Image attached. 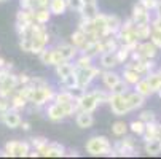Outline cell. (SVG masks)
<instances>
[{"label":"cell","mask_w":161,"mask_h":159,"mask_svg":"<svg viewBox=\"0 0 161 159\" xmlns=\"http://www.w3.org/2000/svg\"><path fill=\"white\" fill-rule=\"evenodd\" d=\"M85 3H96V0H83Z\"/></svg>","instance_id":"56"},{"label":"cell","mask_w":161,"mask_h":159,"mask_svg":"<svg viewBox=\"0 0 161 159\" xmlns=\"http://www.w3.org/2000/svg\"><path fill=\"white\" fill-rule=\"evenodd\" d=\"M10 102H11V108L13 110H16V111H21V110H24L26 108V105H27V99L26 97H22L19 93H18V91H16V93L10 97Z\"/></svg>","instance_id":"25"},{"label":"cell","mask_w":161,"mask_h":159,"mask_svg":"<svg viewBox=\"0 0 161 159\" xmlns=\"http://www.w3.org/2000/svg\"><path fill=\"white\" fill-rule=\"evenodd\" d=\"M75 70H77V67H75V64H70V61H65V62L56 65V75H58L59 78H64V77H67V75H70V73L75 72Z\"/></svg>","instance_id":"23"},{"label":"cell","mask_w":161,"mask_h":159,"mask_svg":"<svg viewBox=\"0 0 161 159\" xmlns=\"http://www.w3.org/2000/svg\"><path fill=\"white\" fill-rule=\"evenodd\" d=\"M74 100H77V99L72 94V91H69V89L56 93V96H54V102H58V103H69V102H74Z\"/></svg>","instance_id":"33"},{"label":"cell","mask_w":161,"mask_h":159,"mask_svg":"<svg viewBox=\"0 0 161 159\" xmlns=\"http://www.w3.org/2000/svg\"><path fill=\"white\" fill-rule=\"evenodd\" d=\"M134 91L136 93H139V94H142L144 97H148V96H152L153 94V91H152V86H150V83L147 81V78L144 77L137 84H134Z\"/></svg>","instance_id":"27"},{"label":"cell","mask_w":161,"mask_h":159,"mask_svg":"<svg viewBox=\"0 0 161 159\" xmlns=\"http://www.w3.org/2000/svg\"><path fill=\"white\" fill-rule=\"evenodd\" d=\"M67 5H69V8H70V10L80 13L81 8H83V5H85V2H83V0H67Z\"/></svg>","instance_id":"45"},{"label":"cell","mask_w":161,"mask_h":159,"mask_svg":"<svg viewBox=\"0 0 161 159\" xmlns=\"http://www.w3.org/2000/svg\"><path fill=\"white\" fill-rule=\"evenodd\" d=\"M34 87V86H32ZM54 96L56 93L51 89L50 84L47 86H40V87H34L32 93H31V97H29V102L35 107H42L45 103H48L51 100H54Z\"/></svg>","instance_id":"3"},{"label":"cell","mask_w":161,"mask_h":159,"mask_svg":"<svg viewBox=\"0 0 161 159\" xmlns=\"http://www.w3.org/2000/svg\"><path fill=\"white\" fill-rule=\"evenodd\" d=\"M145 78H147V81H148V83H150V86H152L153 94H155V93H158V91L161 89V77H159V73H158V72H152V73L145 75Z\"/></svg>","instance_id":"34"},{"label":"cell","mask_w":161,"mask_h":159,"mask_svg":"<svg viewBox=\"0 0 161 159\" xmlns=\"http://www.w3.org/2000/svg\"><path fill=\"white\" fill-rule=\"evenodd\" d=\"M19 48H21L22 51H26V53H32V48H34L32 38H29V37L21 38V40H19Z\"/></svg>","instance_id":"40"},{"label":"cell","mask_w":161,"mask_h":159,"mask_svg":"<svg viewBox=\"0 0 161 159\" xmlns=\"http://www.w3.org/2000/svg\"><path fill=\"white\" fill-rule=\"evenodd\" d=\"M32 41H34V48L32 53L34 54H40L47 45L50 41V34L45 27V24H38V22H34V34H32Z\"/></svg>","instance_id":"2"},{"label":"cell","mask_w":161,"mask_h":159,"mask_svg":"<svg viewBox=\"0 0 161 159\" xmlns=\"http://www.w3.org/2000/svg\"><path fill=\"white\" fill-rule=\"evenodd\" d=\"M38 153H40V156H45V157H62V156H65V148H64V145H61L58 142H48L47 145L38 148Z\"/></svg>","instance_id":"10"},{"label":"cell","mask_w":161,"mask_h":159,"mask_svg":"<svg viewBox=\"0 0 161 159\" xmlns=\"http://www.w3.org/2000/svg\"><path fill=\"white\" fill-rule=\"evenodd\" d=\"M65 156H70V157H72V156H75V157H77V156H78V153H77V151H69V153H65Z\"/></svg>","instance_id":"55"},{"label":"cell","mask_w":161,"mask_h":159,"mask_svg":"<svg viewBox=\"0 0 161 159\" xmlns=\"http://www.w3.org/2000/svg\"><path fill=\"white\" fill-rule=\"evenodd\" d=\"M7 127H10V129H16V127H19L21 126V123H22V119H21V116H19V111H16V110H13V108H10L8 111H5V115H3V121H2Z\"/></svg>","instance_id":"13"},{"label":"cell","mask_w":161,"mask_h":159,"mask_svg":"<svg viewBox=\"0 0 161 159\" xmlns=\"http://www.w3.org/2000/svg\"><path fill=\"white\" fill-rule=\"evenodd\" d=\"M88 41V35L83 32V30H75L74 34H72V37H70V43L74 45V46H77L78 48V51H80V48H83L85 46V43Z\"/></svg>","instance_id":"28"},{"label":"cell","mask_w":161,"mask_h":159,"mask_svg":"<svg viewBox=\"0 0 161 159\" xmlns=\"http://www.w3.org/2000/svg\"><path fill=\"white\" fill-rule=\"evenodd\" d=\"M94 124V116H93V113L91 111H83L80 110L77 113V126L80 129H88Z\"/></svg>","instance_id":"16"},{"label":"cell","mask_w":161,"mask_h":159,"mask_svg":"<svg viewBox=\"0 0 161 159\" xmlns=\"http://www.w3.org/2000/svg\"><path fill=\"white\" fill-rule=\"evenodd\" d=\"M142 139L144 142H150V140H155V139H159L158 135V123H148L145 126V132L142 134Z\"/></svg>","instance_id":"24"},{"label":"cell","mask_w":161,"mask_h":159,"mask_svg":"<svg viewBox=\"0 0 161 159\" xmlns=\"http://www.w3.org/2000/svg\"><path fill=\"white\" fill-rule=\"evenodd\" d=\"M102 83H104V86L110 91V89H113L115 86H117L120 81H121V77L117 73V72H113V69L112 70H104L102 72Z\"/></svg>","instance_id":"14"},{"label":"cell","mask_w":161,"mask_h":159,"mask_svg":"<svg viewBox=\"0 0 161 159\" xmlns=\"http://www.w3.org/2000/svg\"><path fill=\"white\" fill-rule=\"evenodd\" d=\"M115 53H117V59H118L120 64H126L128 59L131 57V50L128 46H125V45H120V48Z\"/></svg>","instance_id":"38"},{"label":"cell","mask_w":161,"mask_h":159,"mask_svg":"<svg viewBox=\"0 0 161 159\" xmlns=\"http://www.w3.org/2000/svg\"><path fill=\"white\" fill-rule=\"evenodd\" d=\"M150 41H153L155 46H156L158 50H161V29H153V30H152Z\"/></svg>","instance_id":"44"},{"label":"cell","mask_w":161,"mask_h":159,"mask_svg":"<svg viewBox=\"0 0 161 159\" xmlns=\"http://www.w3.org/2000/svg\"><path fill=\"white\" fill-rule=\"evenodd\" d=\"M80 13H81V18H86V19H94V18L99 14L97 3H85Z\"/></svg>","instance_id":"29"},{"label":"cell","mask_w":161,"mask_h":159,"mask_svg":"<svg viewBox=\"0 0 161 159\" xmlns=\"http://www.w3.org/2000/svg\"><path fill=\"white\" fill-rule=\"evenodd\" d=\"M35 7L38 8H48L50 7V0H35Z\"/></svg>","instance_id":"51"},{"label":"cell","mask_w":161,"mask_h":159,"mask_svg":"<svg viewBox=\"0 0 161 159\" xmlns=\"http://www.w3.org/2000/svg\"><path fill=\"white\" fill-rule=\"evenodd\" d=\"M21 127L24 129V130H31V123H27V121H22V123H21Z\"/></svg>","instance_id":"53"},{"label":"cell","mask_w":161,"mask_h":159,"mask_svg":"<svg viewBox=\"0 0 161 159\" xmlns=\"http://www.w3.org/2000/svg\"><path fill=\"white\" fill-rule=\"evenodd\" d=\"M16 22L19 24H32L35 22V10H19L16 14Z\"/></svg>","instance_id":"20"},{"label":"cell","mask_w":161,"mask_h":159,"mask_svg":"<svg viewBox=\"0 0 161 159\" xmlns=\"http://www.w3.org/2000/svg\"><path fill=\"white\" fill-rule=\"evenodd\" d=\"M5 65H7V61H5L3 57H0V69H3Z\"/></svg>","instance_id":"54"},{"label":"cell","mask_w":161,"mask_h":159,"mask_svg":"<svg viewBox=\"0 0 161 159\" xmlns=\"http://www.w3.org/2000/svg\"><path fill=\"white\" fill-rule=\"evenodd\" d=\"M113 150H115V153H117V156H137L134 139L126 137V135H125V140H118L113 145Z\"/></svg>","instance_id":"8"},{"label":"cell","mask_w":161,"mask_h":159,"mask_svg":"<svg viewBox=\"0 0 161 159\" xmlns=\"http://www.w3.org/2000/svg\"><path fill=\"white\" fill-rule=\"evenodd\" d=\"M40 61H42V64H45V65H51V57H53V48L51 50H48V48H45L40 54Z\"/></svg>","instance_id":"42"},{"label":"cell","mask_w":161,"mask_h":159,"mask_svg":"<svg viewBox=\"0 0 161 159\" xmlns=\"http://www.w3.org/2000/svg\"><path fill=\"white\" fill-rule=\"evenodd\" d=\"M75 72H77V77H78V87H83V89H86L94 78L102 75V70L94 67V65L88 67V69H77Z\"/></svg>","instance_id":"7"},{"label":"cell","mask_w":161,"mask_h":159,"mask_svg":"<svg viewBox=\"0 0 161 159\" xmlns=\"http://www.w3.org/2000/svg\"><path fill=\"white\" fill-rule=\"evenodd\" d=\"M31 143L22 142V140H11L5 145V151L10 157H26L31 153Z\"/></svg>","instance_id":"6"},{"label":"cell","mask_w":161,"mask_h":159,"mask_svg":"<svg viewBox=\"0 0 161 159\" xmlns=\"http://www.w3.org/2000/svg\"><path fill=\"white\" fill-rule=\"evenodd\" d=\"M0 2H3V0H0Z\"/></svg>","instance_id":"59"},{"label":"cell","mask_w":161,"mask_h":159,"mask_svg":"<svg viewBox=\"0 0 161 159\" xmlns=\"http://www.w3.org/2000/svg\"><path fill=\"white\" fill-rule=\"evenodd\" d=\"M145 126H147V124H145L142 119H134V121L129 123V129H131V132L136 134V135H141V137H142V134L145 132Z\"/></svg>","instance_id":"37"},{"label":"cell","mask_w":161,"mask_h":159,"mask_svg":"<svg viewBox=\"0 0 161 159\" xmlns=\"http://www.w3.org/2000/svg\"><path fill=\"white\" fill-rule=\"evenodd\" d=\"M51 11L50 8H38L35 10V22H38V24H48L50 19H51Z\"/></svg>","instance_id":"32"},{"label":"cell","mask_w":161,"mask_h":159,"mask_svg":"<svg viewBox=\"0 0 161 159\" xmlns=\"http://www.w3.org/2000/svg\"><path fill=\"white\" fill-rule=\"evenodd\" d=\"M56 50L62 54V57L65 61H72L78 54V48L74 46L72 43H61V45H58V46H56Z\"/></svg>","instance_id":"17"},{"label":"cell","mask_w":161,"mask_h":159,"mask_svg":"<svg viewBox=\"0 0 161 159\" xmlns=\"http://www.w3.org/2000/svg\"><path fill=\"white\" fill-rule=\"evenodd\" d=\"M86 151L91 156H117L113 145L104 135H94L86 142Z\"/></svg>","instance_id":"1"},{"label":"cell","mask_w":161,"mask_h":159,"mask_svg":"<svg viewBox=\"0 0 161 159\" xmlns=\"http://www.w3.org/2000/svg\"><path fill=\"white\" fill-rule=\"evenodd\" d=\"M158 54V48L155 46L153 41H144L139 43L134 51H131V59L132 61H144V59H155Z\"/></svg>","instance_id":"4"},{"label":"cell","mask_w":161,"mask_h":159,"mask_svg":"<svg viewBox=\"0 0 161 159\" xmlns=\"http://www.w3.org/2000/svg\"><path fill=\"white\" fill-rule=\"evenodd\" d=\"M31 86H34V87H40V86H47L48 84V81L47 80H43V78H38V77H32L31 78V83H29Z\"/></svg>","instance_id":"49"},{"label":"cell","mask_w":161,"mask_h":159,"mask_svg":"<svg viewBox=\"0 0 161 159\" xmlns=\"http://www.w3.org/2000/svg\"><path fill=\"white\" fill-rule=\"evenodd\" d=\"M117 65H120L118 59H117V53L110 51V53H102L101 54V67L105 70H112Z\"/></svg>","instance_id":"15"},{"label":"cell","mask_w":161,"mask_h":159,"mask_svg":"<svg viewBox=\"0 0 161 159\" xmlns=\"http://www.w3.org/2000/svg\"><path fill=\"white\" fill-rule=\"evenodd\" d=\"M50 11L54 14V16H61L65 13V10L69 8L67 5V0H50Z\"/></svg>","instance_id":"22"},{"label":"cell","mask_w":161,"mask_h":159,"mask_svg":"<svg viewBox=\"0 0 161 159\" xmlns=\"http://www.w3.org/2000/svg\"><path fill=\"white\" fill-rule=\"evenodd\" d=\"M139 119H142L145 124L155 123V121H156V115H155V111H152V110H144V111H141Z\"/></svg>","instance_id":"39"},{"label":"cell","mask_w":161,"mask_h":159,"mask_svg":"<svg viewBox=\"0 0 161 159\" xmlns=\"http://www.w3.org/2000/svg\"><path fill=\"white\" fill-rule=\"evenodd\" d=\"M128 93L125 94H110V99H108V103H110V108H112V113L117 116H123V115H128L131 111L129 105H128V97H126Z\"/></svg>","instance_id":"5"},{"label":"cell","mask_w":161,"mask_h":159,"mask_svg":"<svg viewBox=\"0 0 161 159\" xmlns=\"http://www.w3.org/2000/svg\"><path fill=\"white\" fill-rule=\"evenodd\" d=\"M132 21L136 24H147V22H152V18H150V11L142 7L139 2H137L134 7H132V14H131Z\"/></svg>","instance_id":"11"},{"label":"cell","mask_w":161,"mask_h":159,"mask_svg":"<svg viewBox=\"0 0 161 159\" xmlns=\"http://www.w3.org/2000/svg\"><path fill=\"white\" fill-rule=\"evenodd\" d=\"M29 140H31V145H32L34 150H38V148H42L43 145L48 143V139H47V137H31Z\"/></svg>","instance_id":"43"},{"label":"cell","mask_w":161,"mask_h":159,"mask_svg":"<svg viewBox=\"0 0 161 159\" xmlns=\"http://www.w3.org/2000/svg\"><path fill=\"white\" fill-rule=\"evenodd\" d=\"M159 140H161V139H159Z\"/></svg>","instance_id":"60"},{"label":"cell","mask_w":161,"mask_h":159,"mask_svg":"<svg viewBox=\"0 0 161 159\" xmlns=\"http://www.w3.org/2000/svg\"><path fill=\"white\" fill-rule=\"evenodd\" d=\"M139 3L142 7H145L148 11H155L156 8V3H158V0H139Z\"/></svg>","instance_id":"48"},{"label":"cell","mask_w":161,"mask_h":159,"mask_svg":"<svg viewBox=\"0 0 161 159\" xmlns=\"http://www.w3.org/2000/svg\"><path fill=\"white\" fill-rule=\"evenodd\" d=\"M62 62H65V59L62 57V54L56 50V48H53V57H51V65H59V64H62Z\"/></svg>","instance_id":"46"},{"label":"cell","mask_w":161,"mask_h":159,"mask_svg":"<svg viewBox=\"0 0 161 159\" xmlns=\"http://www.w3.org/2000/svg\"><path fill=\"white\" fill-rule=\"evenodd\" d=\"M145 153L148 156H158L161 153V140L159 139H155V140H150V142H145V146H144Z\"/></svg>","instance_id":"30"},{"label":"cell","mask_w":161,"mask_h":159,"mask_svg":"<svg viewBox=\"0 0 161 159\" xmlns=\"http://www.w3.org/2000/svg\"><path fill=\"white\" fill-rule=\"evenodd\" d=\"M155 16L161 18V0H158V3H156V8H155Z\"/></svg>","instance_id":"52"},{"label":"cell","mask_w":161,"mask_h":159,"mask_svg":"<svg viewBox=\"0 0 161 159\" xmlns=\"http://www.w3.org/2000/svg\"><path fill=\"white\" fill-rule=\"evenodd\" d=\"M31 78H32V77H29V75H26V73H19V75H18V81H19V86L29 84V83H31Z\"/></svg>","instance_id":"50"},{"label":"cell","mask_w":161,"mask_h":159,"mask_svg":"<svg viewBox=\"0 0 161 159\" xmlns=\"http://www.w3.org/2000/svg\"><path fill=\"white\" fill-rule=\"evenodd\" d=\"M47 115H48V118H50L51 121H54V123L62 121L64 118H67V116H69V115H67L65 107H64L62 103H58V102H54V103H51V105L48 107Z\"/></svg>","instance_id":"12"},{"label":"cell","mask_w":161,"mask_h":159,"mask_svg":"<svg viewBox=\"0 0 161 159\" xmlns=\"http://www.w3.org/2000/svg\"><path fill=\"white\" fill-rule=\"evenodd\" d=\"M61 84L69 89V91H72L75 87H78V77H77V72H72L70 75H67L64 78H61Z\"/></svg>","instance_id":"31"},{"label":"cell","mask_w":161,"mask_h":159,"mask_svg":"<svg viewBox=\"0 0 161 159\" xmlns=\"http://www.w3.org/2000/svg\"><path fill=\"white\" fill-rule=\"evenodd\" d=\"M158 73H159V77H161V69H159V70H158Z\"/></svg>","instance_id":"58"},{"label":"cell","mask_w":161,"mask_h":159,"mask_svg":"<svg viewBox=\"0 0 161 159\" xmlns=\"http://www.w3.org/2000/svg\"><path fill=\"white\" fill-rule=\"evenodd\" d=\"M126 97H128V105H129V108H131V111H134V110H137V108H141L144 103H145V99L147 97H144L142 94H139V93H136V91H129V93L126 94Z\"/></svg>","instance_id":"18"},{"label":"cell","mask_w":161,"mask_h":159,"mask_svg":"<svg viewBox=\"0 0 161 159\" xmlns=\"http://www.w3.org/2000/svg\"><path fill=\"white\" fill-rule=\"evenodd\" d=\"M134 30H136L137 37H139V40H147V38H150L153 27H152L150 22H147V24H136Z\"/></svg>","instance_id":"26"},{"label":"cell","mask_w":161,"mask_h":159,"mask_svg":"<svg viewBox=\"0 0 161 159\" xmlns=\"http://www.w3.org/2000/svg\"><path fill=\"white\" fill-rule=\"evenodd\" d=\"M110 93H113V94H125V93H129V84H128L125 80H121L113 89H110Z\"/></svg>","instance_id":"41"},{"label":"cell","mask_w":161,"mask_h":159,"mask_svg":"<svg viewBox=\"0 0 161 159\" xmlns=\"http://www.w3.org/2000/svg\"><path fill=\"white\" fill-rule=\"evenodd\" d=\"M121 77H123V80H125L129 86L137 84V83H139V81L144 78V75H142V73H139V72L134 70V69H128V67H125V70H123Z\"/></svg>","instance_id":"19"},{"label":"cell","mask_w":161,"mask_h":159,"mask_svg":"<svg viewBox=\"0 0 161 159\" xmlns=\"http://www.w3.org/2000/svg\"><path fill=\"white\" fill-rule=\"evenodd\" d=\"M123 22L120 21L118 16H113V14H107V30L110 35H117L118 30L121 29Z\"/></svg>","instance_id":"21"},{"label":"cell","mask_w":161,"mask_h":159,"mask_svg":"<svg viewBox=\"0 0 161 159\" xmlns=\"http://www.w3.org/2000/svg\"><path fill=\"white\" fill-rule=\"evenodd\" d=\"M75 67H77V69H88V67H93V56L81 53L80 57L75 62Z\"/></svg>","instance_id":"36"},{"label":"cell","mask_w":161,"mask_h":159,"mask_svg":"<svg viewBox=\"0 0 161 159\" xmlns=\"http://www.w3.org/2000/svg\"><path fill=\"white\" fill-rule=\"evenodd\" d=\"M99 105H101V100H99V97H97V94L94 93V91H91V93H85L78 99V107L83 111H91V113H93Z\"/></svg>","instance_id":"9"},{"label":"cell","mask_w":161,"mask_h":159,"mask_svg":"<svg viewBox=\"0 0 161 159\" xmlns=\"http://www.w3.org/2000/svg\"><path fill=\"white\" fill-rule=\"evenodd\" d=\"M11 108V102L8 97H2L0 96V113H5Z\"/></svg>","instance_id":"47"},{"label":"cell","mask_w":161,"mask_h":159,"mask_svg":"<svg viewBox=\"0 0 161 159\" xmlns=\"http://www.w3.org/2000/svg\"><path fill=\"white\" fill-rule=\"evenodd\" d=\"M156 94H158V96H159V97H161V89H159V91H158V93H156Z\"/></svg>","instance_id":"57"},{"label":"cell","mask_w":161,"mask_h":159,"mask_svg":"<svg viewBox=\"0 0 161 159\" xmlns=\"http://www.w3.org/2000/svg\"><path fill=\"white\" fill-rule=\"evenodd\" d=\"M128 129H129V126L125 121H115L112 124V132H113V135H117V137H125L128 134Z\"/></svg>","instance_id":"35"}]
</instances>
